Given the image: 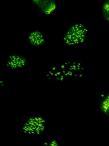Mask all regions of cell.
<instances>
[{"label": "cell", "instance_id": "cell-9", "mask_svg": "<svg viewBox=\"0 0 109 146\" xmlns=\"http://www.w3.org/2000/svg\"><path fill=\"white\" fill-rule=\"evenodd\" d=\"M48 1V0H32L33 5L37 7L40 10L43 7Z\"/></svg>", "mask_w": 109, "mask_h": 146}, {"label": "cell", "instance_id": "cell-4", "mask_svg": "<svg viewBox=\"0 0 109 146\" xmlns=\"http://www.w3.org/2000/svg\"><path fill=\"white\" fill-rule=\"evenodd\" d=\"M26 58L24 56L13 54L9 57L6 62V66L11 70H17L23 68L26 65Z\"/></svg>", "mask_w": 109, "mask_h": 146}, {"label": "cell", "instance_id": "cell-5", "mask_svg": "<svg viewBox=\"0 0 109 146\" xmlns=\"http://www.w3.org/2000/svg\"><path fill=\"white\" fill-rule=\"evenodd\" d=\"M98 108L102 114L109 117V92L100 94L98 98Z\"/></svg>", "mask_w": 109, "mask_h": 146}, {"label": "cell", "instance_id": "cell-3", "mask_svg": "<svg viewBox=\"0 0 109 146\" xmlns=\"http://www.w3.org/2000/svg\"><path fill=\"white\" fill-rule=\"evenodd\" d=\"M46 122L44 118L40 116L30 117L24 123L22 130L29 135H40L45 130Z\"/></svg>", "mask_w": 109, "mask_h": 146}, {"label": "cell", "instance_id": "cell-2", "mask_svg": "<svg viewBox=\"0 0 109 146\" xmlns=\"http://www.w3.org/2000/svg\"><path fill=\"white\" fill-rule=\"evenodd\" d=\"M87 32V29L83 24H74L69 28L64 36V42L69 46L81 44L86 40Z\"/></svg>", "mask_w": 109, "mask_h": 146}, {"label": "cell", "instance_id": "cell-1", "mask_svg": "<svg viewBox=\"0 0 109 146\" xmlns=\"http://www.w3.org/2000/svg\"><path fill=\"white\" fill-rule=\"evenodd\" d=\"M84 68L81 63L69 62L53 67L48 73V78L58 81H64L69 77H81Z\"/></svg>", "mask_w": 109, "mask_h": 146}, {"label": "cell", "instance_id": "cell-6", "mask_svg": "<svg viewBox=\"0 0 109 146\" xmlns=\"http://www.w3.org/2000/svg\"><path fill=\"white\" fill-rule=\"evenodd\" d=\"M28 39L30 44L33 46H40L45 42L44 36L39 30H35L30 33Z\"/></svg>", "mask_w": 109, "mask_h": 146}, {"label": "cell", "instance_id": "cell-8", "mask_svg": "<svg viewBox=\"0 0 109 146\" xmlns=\"http://www.w3.org/2000/svg\"><path fill=\"white\" fill-rule=\"evenodd\" d=\"M102 13L104 21L109 23V0H106L102 5Z\"/></svg>", "mask_w": 109, "mask_h": 146}, {"label": "cell", "instance_id": "cell-7", "mask_svg": "<svg viewBox=\"0 0 109 146\" xmlns=\"http://www.w3.org/2000/svg\"><path fill=\"white\" fill-rule=\"evenodd\" d=\"M57 7V4L55 0H48L46 5L40 11L44 15L49 16L54 13Z\"/></svg>", "mask_w": 109, "mask_h": 146}, {"label": "cell", "instance_id": "cell-10", "mask_svg": "<svg viewBox=\"0 0 109 146\" xmlns=\"http://www.w3.org/2000/svg\"><path fill=\"white\" fill-rule=\"evenodd\" d=\"M43 145L45 146H58L59 143L56 140H52L49 141L45 142Z\"/></svg>", "mask_w": 109, "mask_h": 146}]
</instances>
